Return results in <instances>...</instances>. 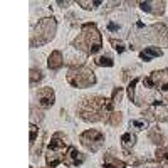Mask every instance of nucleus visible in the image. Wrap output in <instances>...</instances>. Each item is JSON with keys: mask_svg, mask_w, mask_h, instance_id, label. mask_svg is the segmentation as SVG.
I'll list each match as a JSON object with an SVG mask.
<instances>
[{"mask_svg": "<svg viewBox=\"0 0 168 168\" xmlns=\"http://www.w3.org/2000/svg\"><path fill=\"white\" fill-rule=\"evenodd\" d=\"M74 46L79 51H86L89 54H94L101 49V35L94 24H84L81 35L74 40Z\"/></svg>", "mask_w": 168, "mask_h": 168, "instance_id": "nucleus-1", "label": "nucleus"}, {"mask_svg": "<svg viewBox=\"0 0 168 168\" xmlns=\"http://www.w3.org/2000/svg\"><path fill=\"white\" fill-rule=\"evenodd\" d=\"M54 32H56V20L54 19H42L40 22L35 25L34 35L30 39V46H42V44L49 42L52 37H54Z\"/></svg>", "mask_w": 168, "mask_h": 168, "instance_id": "nucleus-2", "label": "nucleus"}, {"mask_svg": "<svg viewBox=\"0 0 168 168\" xmlns=\"http://www.w3.org/2000/svg\"><path fill=\"white\" fill-rule=\"evenodd\" d=\"M67 81L71 83L74 88H88L96 83V77H94L93 71L86 67H79V69H72L67 74Z\"/></svg>", "mask_w": 168, "mask_h": 168, "instance_id": "nucleus-3", "label": "nucleus"}, {"mask_svg": "<svg viewBox=\"0 0 168 168\" xmlns=\"http://www.w3.org/2000/svg\"><path fill=\"white\" fill-rule=\"evenodd\" d=\"M81 141H83V145L88 150L98 151L101 148V145H103L104 136L99 133V131H96V129H88V131H84V133L81 134Z\"/></svg>", "mask_w": 168, "mask_h": 168, "instance_id": "nucleus-4", "label": "nucleus"}, {"mask_svg": "<svg viewBox=\"0 0 168 168\" xmlns=\"http://www.w3.org/2000/svg\"><path fill=\"white\" fill-rule=\"evenodd\" d=\"M37 103L40 108H49L54 104V91L51 88H42L37 93Z\"/></svg>", "mask_w": 168, "mask_h": 168, "instance_id": "nucleus-5", "label": "nucleus"}, {"mask_svg": "<svg viewBox=\"0 0 168 168\" xmlns=\"http://www.w3.org/2000/svg\"><path fill=\"white\" fill-rule=\"evenodd\" d=\"M84 161V155H81L76 148H69V153L64 157V163L69 166H77Z\"/></svg>", "mask_w": 168, "mask_h": 168, "instance_id": "nucleus-6", "label": "nucleus"}, {"mask_svg": "<svg viewBox=\"0 0 168 168\" xmlns=\"http://www.w3.org/2000/svg\"><path fill=\"white\" fill-rule=\"evenodd\" d=\"M140 7H141V10L153 12V14H161L163 12V3L161 2H141Z\"/></svg>", "mask_w": 168, "mask_h": 168, "instance_id": "nucleus-7", "label": "nucleus"}, {"mask_svg": "<svg viewBox=\"0 0 168 168\" xmlns=\"http://www.w3.org/2000/svg\"><path fill=\"white\" fill-rule=\"evenodd\" d=\"M62 54H61L59 51H54L51 54V57H49V62H47V66H49V69H59L61 66H62Z\"/></svg>", "mask_w": 168, "mask_h": 168, "instance_id": "nucleus-8", "label": "nucleus"}, {"mask_svg": "<svg viewBox=\"0 0 168 168\" xmlns=\"http://www.w3.org/2000/svg\"><path fill=\"white\" fill-rule=\"evenodd\" d=\"M121 161H118V158H113V157H106L104 160V168H123Z\"/></svg>", "mask_w": 168, "mask_h": 168, "instance_id": "nucleus-9", "label": "nucleus"}, {"mask_svg": "<svg viewBox=\"0 0 168 168\" xmlns=\"http://www.w3.org/2000/svg\"><path fill=\"white\" fill-rule=\"evenodd\" d=\"M134 134H131V133H126V134H123V138H121V141H123V145L125 146H133L134 145Z\"/></svg>", "mask_w": 168, "mask_h": 168, "instance_id": "nucleus-10", "label": "nucleus"}, {"mask_svg": "<svg viewBox=\"0 0 168 168\" xmlns=\"http://www.w3.org/2000/svg\"><path fill=\"white\" fill-rule=\"evenodd\" d=\"M96 64L98 66H106V67H111V66H113V59L109 56H101L99 59L96 61Z\"/></svg>", "mask_w": 168, "mask_h": 168, "instance_id": "nucleus-11", "label": "nucleus"}, {"mask_svg": "<svg viewBox=\"0 0 168 168\" xmlns=\"http://www.w3.org/2000/svg\"><path fill=\"white\" fill-rule=\"evenodd\" d=\"M40 79H42V72H40L39 69H37V71H35V69H32V71H30V84L34 86L35 81H40Z\"/></svg>", "mask_w": 168, "mask_h": 168, "instance_id": "nucleus-12", "label": "nucleus"}, {"mask_svg": "<svg viewBox=\"0 0 168 168\" xmlns=\"http://www.w3.org/2000/svg\"><path fill=\"white\" fill-rule=\"evenodd\" d=\"M143 52H145V54H148L150 57H158V56H161V51H160V49H155V47H146Z\"/></svg>", "mask_w": 168, "mask_h": 168, "instance_id": "nucleus-13", "label": "nucleus"}, {"mask_svg": "<svg viewBox=\"0 0 168 168\" xmlns=\"http://www.w3.org/2000/svg\"><path fill=\"white\" fill-rule=\"evenodd\" d=\"M157 158H158V160L168 158V148H158V150H157Z\"/></svg>", "mask_w": 168, "mask_h": 168, "instance_id": "nucleus-14", "label": "nucleus"}, {"mask_svg": "<svg viewBox=\"0 0 168 168\" xmlns=\"http://www.w3.org/2000/svg\"><path fill=\"white\" fill-rule=\"evenodd\" d=\"M150 138H151V141H153V143H160V141H161V134L158 133V129H153V131H151Z\"/></svg>", "mask_w": 168, "mask_h": 168, "instance_id": "nucleus-15", "label": "nucleus"}, {"mask_svg": "<svg viewBox=\"0 0 168 168\" xmlns=\"http://www.w3.org/2000/svg\"><path fill=\"white\" fill-rule=\"evenodd\" d=\"M35 134H37V126L30 125V146L35 143Z\"/></svg>", "mask_w": 168, "mask_h": 168, "instance_id": "nucleus-16", "label": "nucleus"}, {"mask_svg": "<svg viewBox=\"0 0 168 168\" xmlns=\"http://www.w3.org/2000/svg\"><path fill=\"white\" fill-rule=\"evenodd\" d=\"M111 44L114 46V49H116L118 52H123V51H125V46H123V42H120V40H114V39H111Z\"/></svg>", "mask_w": 168, "mask_h": 168, "instance_id": "nucleus-17", "label": "nucleus"}, {"mask_svg": "<svg viewBox=\"0 0 168 168\" xmlns=\"http://www.w3.org/2000/svg\"><path fill=\"white\" fill-rule=\"evenodd\" d=\"M131 125L136 126L138 129H145L146 126H148V123H146V121H131Z\"/></svg>", "mask_w": 168, "mask_h": 168, "instance_id": "nucleus-18", "label": "nucleus"}, {"mask_svg": "<svg viewBox=\"0 0 168 168\" xmlns=\"http://www.w3.org/2000/svg\"><path fill=\"white\" fill-rule=\"evenodd\" d=\"M121 121V116H120V113H113V116H111V125H116V123H120Z\"/></svg>", "mask_w": 168, "mask_h": 168, "instance_id": "nucleus-19", "label": "nucleus"}, {"mask_svg": "<svg viewBox=\"0 0 168 168\" xmlns=\"http://www.w3.org/2000/svg\"><path fill=\"white\" fill-rule=\"evenodd\" d=\"M109 30H118V29H120V25H116V24H109Z\"/></svg>", "mask_w": 168, "mask_h": 168, "instance_id": "nucleus-20", "label": "nucleus"}]
</instances>
